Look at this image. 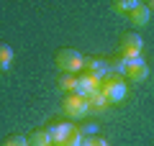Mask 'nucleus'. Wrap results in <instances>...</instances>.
<instances>
[{
  "mask_svg": "<svg viewBox=\"0 0 154 146\" xmlns=\"http://www.w3.org/2000/svg\"><path fill=\"white\" fill-rule=\"evenodd\" d=\"M57 67H59L64 75H82L85 56L80 54L77 49H62V51H57Z\"/></svg>",
  "mask_w": 154,
  "mask_h": 146,
  "instance_id": "obj_1",
  "label": "nucleus"
},
{
  "mask_svg": "<svg viewBox=\"0 0 154 146\" xmlns=\"http://www.w3.org/2000/svg\"><path fill=\"white\" fill-rule=\"evenodd\" d=\"M100 92L105 95L108 103H123L128 97V85L121 80V77H105L103 85H100Z\"/></svg>",
  "mask_w": 154,
  "mask_h": 146,
  "instance_id": "obj_2",
  "label": "nucleus"
},
{
  "mask_svg": "<svg viewBox=\"0 0 154 146\" xmlns=\"http://www.w3.org/2000/svg\"><path fill=\"white\" fill-rule=\"evenodd\" d=\"M62 110H64V115H67V118H72V120H82L85 115L90 113L88 100H85L82 95H77V92H72V95H67V97H64Z\"/></svg>",
  "mask_w": 154,
  "mask_h": 146,
  "instance_id": "obj_3",
  "label": "nucleus"
},
{
  "mask_svg": "<svg viewBox=\"0 0 154 146\" xmlns=\"http://www.w3.org/2000/svg\"><path fill=\"white\" fill-rule=\"evenodd\" d=\"M144 51V38L139 36V33H126L121 41V49H118V56H123L126 62L136 59V56H141Z\"/></svg>",
  "mask_w": 154,
  "mask_h": 146,
  "instance_id": "obj_4",
  "label": "nucleus"
},
{
  "mask_svg": "<svg viewBox=\"0 0 154 146\" xmlns=\"http://www.w3.org/2000/svg\"><path fill=\"white\" fill-rule=\"evenodd\" d=\"M100 85H103V80H100L98 75H93V72L77 75V95H82L85 100H88L90 95H95V92H100Z\"/></svg>",
  "mask_w": 154,
  "mask_h": 146,
  "instance_id": "obj_5",
  "label": "nucleus"
},
{
  "mask_svg": "<svg viewBox=\"0 0 154 146\" xmlns=\"http://www.w3.org/2000/svg\"><path fill=\"white\" fill-rule=\"evenodd\" d=\"M126 77L131 82H136V85L149 80V64L144 62V56H136V59L126 62Z\"/></svg>",
  "mask_w": 154,
  "mask_h": 146,
  "instance_id": "obj_6",
  "label": "nucleus"
},
{
  "mask_svg": "<svg viewBox=\"0 0 154 146\" xmlns=\"http://www.w3.org/2000/svg\"><path fill=\"white\" fill-rule=\"evenodd\" d=\"M75 131H77V126L67 120V123H51L49 128H46V133H49V138H51V144H54V146H62V144H64V138L69 133H75Z\"/></svg>",
  "mask_w": 154,
  "mask_h": 146,
  "instance_id": "obj_7",
  "label": "nucleus"
},
{
  "mask_svg": "<svg viewBox=\"0 0 154 146\" xmlns=\"http://www.w3.org/2000/svg\"><path fill=\"white\" fill-rule=\"evenodd\" d=\"M128 21H131L134 26H139V28H144V26H149V21H152V13H149V8H146V3H141V0H139V5L134 8L131 13H128Z\"/></svg>",
  "mask_w": 154,
  "mask_h": 146,
  "instance_id": "obj_8",
  "label": "nucleus"
},
{
  "mask_svg": "<svg viewBox=\"0 0 154 146\" xmlns=\"http://www.w3.org/2000/svg\"><path fill=\"white\" fill-rule=\"evenodd\" d=\"M13 59H16V51H13L8 44H0V72H8V69H11Z\"/></svg>",
  "mask_w": 154,
  "mask_h": 146,
  "instance_id": "obj_9",
  "label": "nucleus"
},
{
  "mask_svg": "<svg viewBox=\"0 0 154 146\" xmlns=\"http://www.w3.org/2000/svg\"><path fill=\"white\" fill-rule=\"evenodd\" d=\"M108 105H110V103L105 100L103 92H95V95H90V97H88V108H90V113H103Z\"/></svg>",
  "mask_w": 154,
  "mask_h": 146,
  "instance_id": "obj_10",
  "label": "nucleus"
},
{
  "mask_svg": "<svg viewBox=\"0 0 154 146\" xmlns=\"http://www.w3.org/2000/svg\"><path fill=\"white\" fill-rule=\"evenodd\" d=\"M28 146H54L49 138V133L44 131H33V133H28Z\"/></svg>",
  "mask_w": 154,
  "mask_h": 146,
  "instance_id": "obj_11",
  "label": "nucleus"
},
{
  "mask_svg": "<svg viewBox=\"0 0 154 146\" xmlns=\"http://www.w3.org/2000/svg\"><path fill=\"white\" fill-rule=\"evenodd\" d=\"M136 5H139V0H116V3H110V8L116 13H121V16H128Z\"/></svg>",
  "mask_w": 154,
  "mask_h": 146,
  "instance_id": "obj_12",
  "label": "nucleus"
},
{
  "mask_svg": "<svg viewBox=\"0 0 154 146\" xmlns=\"http://www.w3.org/2000/svg\"><path fill=\"white\" fill-rule=\"evenodd\" d=\"M59 90L67 92V95L77 92V75H64V77L59 80Z\"/></svg>",
  "mask_w": 154,
  "mask_h": 146,
  "instance_id": "obj_13",
  "label": "nucleus"
},
{
  "mask_svg": "<svg viewBox=\"0 0 154 146\" xmlns=\"http://www.w3.org/2000/svg\"><path fill=\"white\" fill-rule=\"evenodd\" d=\"M3 146H28V136H21V133H13L5 138Z\"/></svg>",
  "mask_w": 154,
  "mask_h": 146,
  "instance_id": "obj_14",
  "label": "nucleus"
},
{
  "mask_svg": "<svg viewBox=\"0 0 154 146\" xmlns=\"http://www.w3.org/2000/svg\"><path fill=\"white\" fill-rule=\"evenodd\" d=\"M82 141H85V136L80 133V131H75V133H69L64 138V144H62V146H82Z\"/></svg>",
  "mask_w": 154,
  "mask_h": 146,
  "instance_id": "obj_15",
  "label": "nucleus"
},
{
  "mask_svg": "<svg viewBox=\"0 0 154 146\" xmlns=\"http://www.w3.org/2000/svg\"><path fill=\"white\" fill-rule=\"evenodd\" d=\"M77 131H80L85 138H93V136H98V123H93V120H90V123H85L82 128H77Z\"/></svg>",
  "mask_w": 154,
  "mask_h": 146,
  "instance_id": "obj_16",
  "label": "nucleus"
},
{
  "mask_svg": "<svg viewBox=\"0 0 154 146\" xmlns=\"http://www.w3.org/2000/svg\"><path fill=\"white\" fill-rule=\"evenodd\" d=\"M82 146H110V144L103 138V136H93V138H85Z\"/></svg>",
  "mask_w": 154,
  "mask_h": 146,
  "instance_id": "obj_17",
  "label": "nucleus"
},
{
  "mask_svg": "<svg viewBox=\"0 0 154 146\" xmlns=\"http://www.w3.org/2000/svg\"><path fill=\"white\" fill-rule=\"evenodd\" d=\"M146 8H149V13L154 16V0H149V3H146Z\"/></svg>",
  "mask_w": 154,
  "mask_h": 146,
  "instance_id": "obj_18",
  "label": "nucleus"
}]
</instances>
